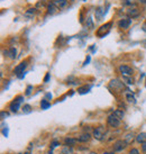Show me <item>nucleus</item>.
Returning a JSON list of instances; mask_svg holds the SVG:
<instances>
[{"label": "nucleus", "instance_id": "obj_1", "mask_svg": "<svg viewBox=\"0 0 146 154\" xmlns=\"http://www.w3.org/2000/svg\"><path fill=\"white\" fill-rule=\"evenodd\" d=\"M106 134H107V131L103 126H98L95 127V131H93V137L98 141H102L106 137Z\"/></svg>", "mask_w": 146, "mask_h": 154}, {"label": "nucleus", "instance_id": "obj_2", "mask_svg": "<svg viewBox=\"0 0 146 154\" xmlns=\"http://www.w3.org/2000/svg\"><path fill=\"white\" fill-rule=\"evenodd\" d=\"M107 123L111 128H118L120 126V119L117 117L115 114H111L107 118Z\"/></svg>", "mask_w": 146, "mask_h": 154}, {"label": "nucleus", "instance_id": "obj_3", "mask_svg": "<svg viewBox=\"0 0 146 154\" xmlns=\"http://www.w3.org/2000/svg\"><path fill=\"white\" fill-rule=\"evenodd\" d=\"M22 99H24V97H22V96H18V97H16V98H15L14 101L10 103L9 108H10V110H11L13 113L18 111V109H19V107H20V105H22Z\"/></svg>", "mask_w": 146, "mask_h": 154}, {"label": "nucleus", "instance_id": "obj_4", "mask_svg": "<svg viewBox=\"0 0 146 154\" xmlns=\"http://www.w3.org/2000/svg\"><path fill=\"white\" fill-rule=\"evenodd\" d=\"M127 145H128V143L125 139H118V141L115 142V144H114V151L115 152H119V151L124 150Z\"/></svg>", "mask_w": 146, "mask_h": 154}, {"label": "nucleus", "instance_id": "obj_5", "mask_svg": "<svg viewBox=\"0 0 146 154\" xmlns=\"http://www.w3.org/2000/svg\"><path fill=\"white\" fill-rule=\"evenodd\" d=\"M110 27H111V23H108V24H106V25L101 26L99 30H97V35H98L99 37L105 36L106 34H108V33H109Z\"/></svg>", "mask_w": 146, "mask_h": 154}, {"label": "nucleus", "instance_id": "obj_6", "mask_svg": "<svg viewBox=\"0 0 146 154\" xmlns=\"http://www.w3.org/2000/svg\"><path fill=\"white\" fill-rule=\"evenodd\" d=\"M119 72L123 74L124 77H131V74L134 73L133 69L128 65H120L119 66Z\"/></svg>", "mask_w": 146, "mask_h": 154}, {"label": "nucleus", "instance_id": "obj_7", "mask_svg": "<svg viewBox=\"0 0 146 154\" xmlns=\"http://www.w3.org/2000/svg\"><path fill=\"white\" fill-rule=\"evenodd\" d=\"M26 66H27V62H26V61H24V62H22V63H19L18 65L15 68V73L17 74L18 77H20V75H22L20 73H24V70L26 69Z\"/></svg>", "mask_w": 146, "mask_h": 154}, {"label": "nucleus", "instance_id": "obj_8", "mask_svg": "<svg viewBox=\"0 0 146 154\" xmlns=\"http://www.w3.org/2000/svg\"><path fill=\"white\" fill-rule=\"evenodd\" d=\"M131 23V20L129 19V18H123V19H120V20L118 22V26H119L120 28H124V30H126V28H128V27H129Z\"/></svg>", "mask_w": 146, "mask_h": 154}, {"label": "nucleus", "instance_id": "obj_9", "mask_svg": "<svg viewBox=\"0 0 146 154\" xmlns=\"http://www.w3.org/2000/svg\"><path fill=\"white\" fill-rule=\"evenodd\" d=\"M52 2L56 5L58 9H63L67 6V0H52Z\"/></svg>", "mask_w": 146, "mask_h": 154}, {"label": "nucleus", "instance_id": "obj_10", "mask_svg": "<svg viewBox=\"0 0 146 154\" xmlns=\"http://www.w3.org/2000/svg\"><path fill=\"white\" fill-rule=\"evenodd\" d=\"M58 10V8L56 5H54L53 2H50V4H48V6H47V14H48V15L55 14Z\"/></svg>", "mask_w": 146, "mask_h": 154}, {"label": "nucleus", "instance_id": "obj_11", "mask_svg": "<svg viewBox=\"0 0 146 154\" xmlns=\"http://www.w3.org/2000/svg\"><path fill=\"white\" fill-rule=\"evenodd\" d=\"M60 154H74V150H73L72 146H67V145H64V146L61 148Z\"/></svg>", "mask_w": 146, "mask_h": 154}, {"label": "nucleus", "instance_id": "obj_12", "mask_svg": "<svg viewBox=\"0 0 146 154\" xmlns=\"http://www.w3.org/2000/svg\"><path fill=\"white\" fill-rule=\"evenodd\" d=\"M90 139H91V135L90 134H81L80 136H78L77 137V139H78V142H89L90 141Z\"/></svg>", "mask_w": 146, "mask_h": 154}, {"label": "nucleus", "instance_id": "obj_13", "mask_svg": "<svg viewBox=\"0 0 146 154\" xmlns=\"http://www.w3.org/2000/svg\"><path fill=\"white\" fill-rule=\"evenodd\" d=\"M77 142H78V139H73V137H66V139H64V143H65V145H67V146H73V145H75Z\"/></svg>", "mask_w": 146, "mask_h": 154}, {"label": "nucleus", "instance_id": "obj_14", "mask_svg": "<svg viewBox=\"0 0 146 154\" xmlns=\"http://www.w3.org/2000/svg\"><path fill=\"white\" fill-rule=\"evenodd\" d=\"M136 141L140 143V144H143V143H145L146 142V133H139L138 135L136 136Z\"/></svg>", "mask_w": 146, "mask_h": 154}, {"label": "nucleus", "instance_id": "obj_15", "mask_svg": "<svg viewBox=\"0 0 146 154\" xmlns=\"http://www.w3.org/2000/svg\"><path fill=\"white\" fill-rule=\"evenodd\" d=\"M127 14L129 16H131V18H133V17H137V16L139 15V10L138 9H136V8H131V9H128Z\"/></svg>", "mask_w": 146, "mask_h": 154}, {"label": "nucleus", "instance_id": "obj_16", "mask_svg": "<svg viewBox=\"0 0 146 154\" xmlns=\"http://www.w3.org/2000/svg\"><path fill=\"white\" fill-rule=\"evenodd\" d=\"M5 53H6L7 55H9L10 59H15V58H16V49H15V47H10L9 51H6Z\"/></svg>", "mask_w": 146, "mask_h": 154}, {"label": "nucleus", "instance_id": "obj_17", "mask_svg": "<svg viewBox=\"0 0 146 154\" xmlns=\"http://www.w3.org/2000/svg\"><path fill=\"white\" fill-rule=\"evenodd\" d=\"M126 99H127V101L129 103H136V98L134 97V95H131V94H127L126 95Z\"/></svg>", "mask_w": 146, "mask_h": 154}, {"label": "nucleus", "instance_id": "obj_18", "mask_svg": "<svg viewBox=\"0 0 146 154\" xmlns=\"http://www.w3.org/2000/svg\"><path fill=\"white\" fill-rule=\"evenodd\" d=\"M41 107H42V109H47V108L51 107V103H48L46 99H44V100H42V103H41Z\"/></svg>", "mask_w": 146, "mask_h": 154}, {"label": "nucleus", "instance_id": "obj_19", "mask_svg": "<svg viewBox=\"0 0 146 154\" xmlns=\"http://www.w3.org/2000/svg\"><path fill=\"white\" fill-rule=\"evenodd\" d=\"M114 114H115V115H116V116L119 118V119H123V118H124V116H125V113L123 111V110H120V109L115 110V111H114Z\"/></svg>", "mask_w": 146, "mask_h": 154}, {"label": "nucleus", "instance_id": "obj_20", "mask_svg": "<svg viewBox=\"0 0 146 154\" xmlns=\"http://www.w3.org/2000/svg\"><path fill=\"white\" fill-rule=\"evenodd\" d=\"M133 139H134V134H133V133H129V134H127V135H126V137H125V141H126V142H127L128 144L131 143Z\"/></svg>", "mask_w": 146, "mask_h": 154}, {"label": "nucleus", "instance_id": "obj_21", "mask_svg": "<svg viewBox=\"0 0 146 154\" xmlns=\"http://www.w3.org/2000/svg\"><path fill=\"white\" fill-rule=\"evenodd\" d=\"M135 2H136L135 0H123V4H124L125 6H129V7L131 6H134Z\"/></svg>", "mask_w": 146, "mask_h": 154}, {"label": "nucleus", "instance_id": "obj_22", "mask_svg": "<svg viewBox=\"0 0 146 154\" xmlns=\"http://www.w3.org/2000/svg\"><path fill=\"white\" fill-rule=\"evenodd\" d=\"M30 109H32V107H30L29 105H25V106L22 107V111H24L25 114H28V113H30Z\"/></svg>", "mask_w": 146, "mask_h": 154}, {"label": "nucleus", "instance_id": "obj_23", "mask_svg": "<svg viewBox=\"0 0 146 154\" xmlns=\"http://www.w3.org/2000/svg\"><path fill=\"white\" fill-rule=\"evenodd\" d=\"M88 90H89V87H87V86H86V87L79 88V90H78V91H79L80 94H86V92H88Z\"/></svg>", "mask_w": 146, "mask_h": 154}, {"label": "nucleus", "instance_id": "obj_24", "mask_svg": "<svg viewBox=\"0 0 146 154\" xmlns=\"http://www.w3.org/2000/svg\"><path fill=\"white\" fill-rule=\"evenodd\" d=\"M124 80L127 81L128 84H133V83H134V80H133L131 78H129V77H124Z\"/></svg>", "mask_w": 146, "mask_h": 154}, {"label": "nucleus", "instance_id": "obj_25", "mask_svg": "<svg viewBox=\"0 0 146 154\" xmlns=\"http://www.w3.org/2000/svg\"><path fill=\"white\" fill-rule=\"evenodd\" d=\"M129 154H139V151L137 148H131L129 151Z\"/></svg>", "mask_w": 146, "mask_h": 154}, {"label": "nucleus", "instance_id": "obj_26", "mask_svg": "<svg viewBox=\"0 0 146 154\" xmlns=\"http://www.w3.org/2000/svg\"><path fill=\"white\" fill-rule=\"evenodd\" d=\"M58 145H60V143L56 142V141H54V142H52L51 143V148H54V147H56Z\"/></svg>", "mask_w": 146, "mask_h": 154}, {"label": "nucleus", "instance_id": "obj_27", "mask_svg": "<svg viewBox=\"0 0 146 154\" xmlns=\"http://www.w3.org/2000/svg\"><path fill=\"white\" fill-rule=\"evenodd\" d=\"M32 89H33V87H32V86H28V87H27V90H26V95H27V96L30 95V90H32Z\"/></svg>", "mask_w": 146, "mask_h": 154}, {"label": "nucleus", "instance_id": "obj_28", "mask_svg": "<svg viewBox=\"0 0 146 154\" xmlns=\"http://www.w3.org/2000/svg\"><path fill=\"white\" fill-rule=\"evenodd\" d=\"M142 151H143L144 153H146V142L142 144Z\"/></svg>", "mask_w": 146, "mask_h": 154}, {"label": "nucleus", "instance_id": "obj_29", "mask_svg": "<svg viewBox=\"0 0 146 154\" xmlns=\"http://www.w3.org/2000/svg\"><path fill=\"white\" fill-rule=\"evenodd\" d=\"M89 62H90V56H88L87 59H86V61H84V63H83V65H87Z\"/></svg>", "mask_w": 146, "mask_h": 154}, {"label": "nucleus", "instance_id": "obj_30", "mask_svg": "<svg viewBox=\"0 0 146 154\" xmlns=\"http://www.w3.org/2000/svg\"><path fill=\"white\" fill-rule=\"evenodd\" d=\"M48 79H50V73L46 74V77H45V79H44V81H45V82H47V81H48Z\"/></svg>", "mask_w": 146, "mask_h": 154}, {"label": "nucleus", "instance_id": "obj_31", "mask_svg": "<svg viewBox=\"0 0 146 154\" xmlns=\"http://www.w3.org/2000/svg\"><path fill=\"white\" fill-rule=\"evenodd\" d=\"M143 30H144V32H146V23L144 24V25H143Z\"/></svg>", "mask_w": 146, "mask_h": 154}, {"label": "nucleus", "instance_id": "obj_32", "mask_svg": "<svg viewBox=\"0 0 146 154\" xmlns=\"http://www.w3.org/2000/svg\"><path fill=\"white\" fill-rule=\"evenodd\" d=\"M17 154H29V152H25V153H17Z\"/></svg>", "mask_w": 146, "mask_h": 154}, {"label": "nucleus", "instance_id": "obj_33", "mask_svg": "<svg viewBox=\"0 0 146 154\" xmlns=\"http://www.w3.org/2000/svg\"><path fill=\"white\" fill-rule=\"evenodd\" d=\"M87 154H97L95 152H90V153H87Z\"/></svg>", "mask_w": 146, "mask_h": 154}, {"label": "nucleus", "instance_id": "obj_34", "mask_svg": "<svg viewBox=\"0 0 146 154\" xmlns=\"http://www.w3.org/2000/svg\"><path fill=\"white\" fill-rule=\"evenodd\" d=\"M105 154H114V153H105Z\"/></svg>", "mask_w": 146, "mask_h": 154}]
</instances>
